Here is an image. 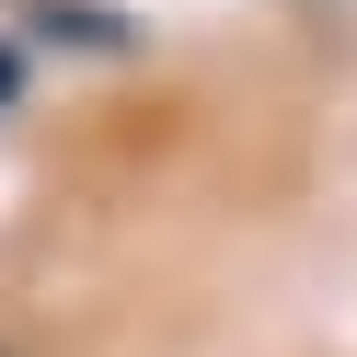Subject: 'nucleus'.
I'll return each mask as SVG.
<instances>
[{"label": "nucleus", "mask_w": 357, "mask_h": 357, "mask_svg": "<svg viewBox=\"0 0 357 357\" xmlns=\"http://www.w3.org/2000/svg\"><path fill=\"white\" fill-rule=\"evenodd\" d=\"M0 104H12V47H0Z\"/></svg>", "instance_id": "obj_1"}]
</instances>
